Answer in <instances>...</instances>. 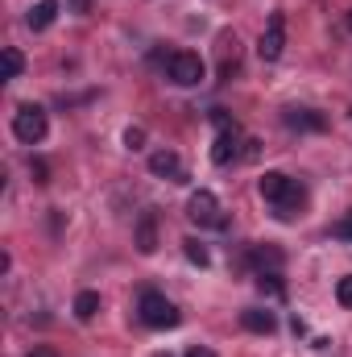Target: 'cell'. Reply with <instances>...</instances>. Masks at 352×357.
<instances>
[{"instance_id":"5bb4252c","label":"cell","mask_w":352,"mask_h":357,"mask_svg":"<svg viewBox=\"0 0 352 357\" xmlns=\"http://www.w3.org/2000/svg\"><path fill=\"white\" fill-rule=\"evenodd\" d=\"M95 312H99V295L95 291H79L75 295V320L88 324V320H95Z\"/></svg>"},{"instance_id":"ffe728a7","label":"cell","mask_w":352,"mask_h":357,"mask_svg":"<svg viewBox=\"0 0 352 357\" xmlns=\"http://www.w3.org/2000/svg\"><path fill=\"white\" fill-rule=\"evenodd\" d=\"M141 142H145V129L129 125V129H125V146H129V150H141Z\"/></svg>"},{"instance_id":"cb8c5ba5","label":"cell","mask_w":352,"mask_h":357,"mask_svg":"<svg viewBox=\"0 0 352 357\" xmlns=\"http://www.w3.org/2000/svg\"><path fill=\"white\" fill-rule=\"evenodd\" d=\"M29 357H58V354H54V349H33Z\"/></svg>"},{"instance_id":"5b68a950","label":"cell","mask_w":352,"mask_h":357,"mask_svg":"<svg viewBox=\"0 0 352 357\" xmlns=\"http://www.w3.org/2000/svg\"><path fill=\"white\" fill-rule=\"evenodd\" d=\"M13 133H17L25 146H38V142L46 137V112H42L38 104H21V108L13 112Z\"/></svg>"},{"instance_id":"30bf717a","label":"cell","mask_w":352,"mask_h":357,"mask_svg":"<svg viewBox=\"0 0 352 357\" xmlns=\"http://www.w3.org/2000/svg\"><path fill=\"white\" fill-rule=\"evenodd\" d=\"M54 17H58V0H38V4L29 8V17H25V21H29V29H38V33H42V29H50V25H54Z\"/></svg>"},{"instance_id":"4fadbf2b","label":"cell","mask_w":352,"mask_h":357,"mask_svg":"<svg viewBox=\"0 0 352 357\" xmlns=\"http://www.w3.org/2000/svg\"><path fill=\"white\" fill-rule=\"evenodd\" d=\"M21 71H25L21 50H17V46H4V54H0V75H4V79H17Z\"/></svg>"},{"instance_id":"8fae6325","label":"cell","mask_w":352,"mask_h":357,"mask_svg":"<svg viewBox=\"0 0 352 357\" xmlns=\"http://www.w3.org/2000/svg\"><path fill=\"white\" fill-rule=\"evenodd\" d=\"M241 324H245L249 333H262V337H269V333L278 328L273 312H262V307H249V312H241Z\"/></svg>"},{"instance_id":"9a60e30c","label":"cell","mask_w":352,"mask_h":357,"mask_svg":"<svg viewBox=\"0 0 352 357\" xmlns=\"http://www.w3.org/2000/svg\"><path fill=\"white\" fill-rule=\"evenodd\" d=\"M182 250H186V258H191L195 266H207V262H211V258H207V250H203L195 237H191V241H182Z\"/></svg>"},{"instance_id":"52a82bcc","label":"cell","mask_w":352,"mask_h":357,"mask_svg":"<svg viewBox=\"0 0 352 357\" xmlns=\"http://www.w3.org/2000/svg\"><path fill=\"white\" fill-rule=\"evenodd\" d=\"M286 129H307V133H319V129H328V116L323 112H315V108H286Z\"/></svg>"},{"instance_id":"3957f363","label":"cell","mask_w":352,"mask_h":357,"mask_svg":"<svg viewBox=\"0 0 352 357\" xmlns=\"http://www.w3.org/2000/svg\"><path fill=\"white\" fill-rule=\"evenodd\" d=\"M203 75H207V67H203V59L191 54V50H175V54L166 59V79L178 84V88H199Z\"/></svg>"},{"instance_id":"7c38bea8","label":"cell","mask_w":352,"mask_h":357,"mask_svg":"<svg viewBox=\"0 0 352 357\" xmlns=\"http://www.w3.org/2000/svg\"><path fill=\"white\" fill-rule=\"evenodd\" d=\"M137 250L141 254H154L158 250V220L154 216H141V225H137Z\"/></svg>"},{"instance_id":"277c9868","label":"cell","mask_w":352,"mask_h":357,"mask_svg":"<svg viewBox=\"0 0 352 357\" xmlns=\"http://www.w3.org/2000/svg\"><path fill=\"white\" fill-rule=\"evenodd\" d=\"M186 216H191V225H199V229H224V225H228L220 199H216L211 191H203V187L186 199Z\"/></svg>"},{"instance_id":"44dd1931","label":"cell","mask_w":352,"mask_h":357,"mask_svg":"<svg viewBox=\"0 0 352 357\" xmlns=\"http://www.w3.org/2000/svg\"><path fill=\"white\" fill-rule=\"evenodd\" d=\"M211 125H216V129H232L237 121H232V116H228L224 108H211Z\"/></svg>"},{"instance_id":"7402d4cb","label":"cell","mask_w":352,"mask_h":357,"mask_svg":"<svg viewBox=\"0 0 352 357\" xmlns=\"http://www.w3.org/2000/svg\"><path fill=\"white\" fill-rule=\"evenodd\" d=\"M71 13H91V0H67Z\"/></svg>"},{"instance_id":"ba28073f","label":"cell","mask_w":352,"mask_h":357,"mask_svg":"<svg viewBox=\"0 0 352 357\" xmlns=\"http://www.w3.org/2000/svg\"><path fill=\"white\" fill-rule=\"evenodd\" d=\"M237 154H241V137H237V125H232V129H220V133H216V146H211V162H216V167H228Z\"/></svg>"},{"instance_id":"d4e9b609","label":"cell","mask_w":352,"mask_h":357,"mask_svg":"<svg viewBox=\"0 0 352 357\" xmlns=\"http://www.w3.org/2000/svg\"><path fill=\"white\" fill-rule=\"evenodd\" d=\"M154 357H170V354H154Z\"/></svg>"},{"instance_id":"6da1fadb","label":"cell","mask_w":352,"mask_h":357,"mask_svg":"<svg viewBox=\"0 0 352 357\" xmlns=\"http://www.w3.org/2000/svg\"><path fill=\"white\" fill-rule=\"evenodd\" d=\"M257 191H262V199L273 204V216H278V220H290L294 208L303 204V187L290 175H282V171H265L262 183H257Z\"/></svg>"},{"instance_id":"7a4b0ae2","label":"cell","mask_w":352,"mask_h":357,"mask_svg":"<svg viewBox=\"0 0 352 357\" xmlns=\"http://www.w3.org/2000/svg\"><path fill=\"white\" fill-rule=\"evenodd\" d=\"M137 316H141V324H150V328H178V320H182L178 307L166 295H158V291H145V295H141Z\"/></svg>"},{"instance_id":"8992f818","label":"cell","mask_w":352,"mask_h":357,"mask_svg":"<svg viewBox=\"0 0 352 357\" xmlns=\"http://www.w3.org/2000/svg\"><path fill=\"white\" fill-rule=\"evenodd\" d=\"M282 50H286V17H282V13H269L262 38H257V54H262L265 63H278Z\"/></svg>"},{"instance_id":"2e32d148","label":"cell","mask_w":352,"mask_h":357,"mask_svg":"<svg viewBox=\"0 0 352 357\" xmlns=\"http://www.w3.org/2000/svg\"><path fill=\"white\" fill-rule=\"evenodd\" d=\"M257 287H262V291H269V295H282V282H278V270H269V274H257Z\"/></svg>"},{"instance_id":"603a6c76","label":"cell","mask_w":352,"mask_h":357,"mask_svg":"<svg viewBox=\"0 0 352 357\" xmlns=\"http://www.w3.org/2000/svg\"><path fill=\"white\" fill-rule=\"evenodd\" d=\"M186 357H216L211 349H203V345H195V349H186Z\"/></svg>"},{"instance_id":"e0dca14e","label":"cell","mask_w":352,"mask_h":357,"mask_svg":"<svg viewBox=\"0 0 352 357\" xmlns=\"http://www.w3.org/2000/svg\"><path fill=\"white\" fill-rule=\"evenodd\" d=\"M336 299H340V307H352V274H344L336 282Z\"/></svg>"},{"instance_id":"9c48e42d","label":"cell","mask_w":352,"mask_h":357,"mask_svg":"<svg viewBox=\"0 0 352 357\" xmlns=\"http://www.w3.org/2000/svg\"><path fill=\"white\" fill-rule=\"evenodd\" d=\"M150 171L158 178H182V162H178L175 150H154L150 154Z\"/></svg>"},{"instance_id":"d6986e66","label":"cell","mask_w":352,"mask_h":357,"mask_svg":"<svg viewBox=\"0 0 352 357\" xmlns=\"http://www.w3.org/2000/svg\"><path fill=\"white\" fill-rule=\"evenodd\" d=\"M29 175H33V183H50V167L42 158H29Z\"/></svg>"},{"instance_id":"ac0fdd59","label":"cell","mask_w":352,"mask_h":357,"mask_svg":"<svg viewBox=\"0 0 352 357\" xmlns=\"http://www.w3.org/2000/svg\"><path fill=\"white\" fill-rule=\"evenodd\" d=\"M332 233H336L340 241H352V208L340 216V220H336V229H332Z\"/></svg>"},{"instance_id":"484cf974","label":"cell","mask_w":352,"mask_h":357,"mask_svg":"<svg viewBox=\"0 0 352 357\" xmlns=\"http://www.w3.org/2000/svg\"><path fill=\"white\" fill-rule=\"evenodd\" d=\"M349 29H352V13H349Z\"/></svg>"}]
</instances>
